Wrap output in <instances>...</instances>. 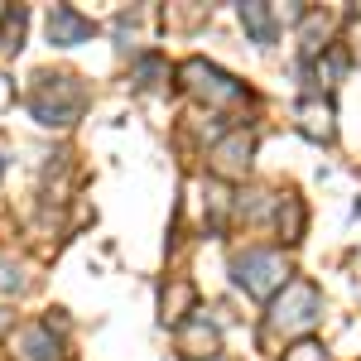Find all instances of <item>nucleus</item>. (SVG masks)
<instances>
[{
  "instance_id": "f257e3e1",
  "label": "nucleus",
  "mask_w": 361,
  "mask_h": 361,
  "mask_svg": "<svg viewBox=\"0 0 361 361\" xmlns=\"http://www.w3.org/2000/svg\"><path fill=\"white\" fill-rule=\"evenodd\" d=\"M82 102L87 92L78 78H68V73H58V78H39V87L29 92V111L39 126H73L78 116H82Z\"/></svg>"
},
{
  "instance_id": "f03ea898",
  "label": "nucleus",
  "mask_w": 361,
  "mask_h": 361,
  "mask_svg": "<svg viewBox=\"0 0 361 361\" xmlns=\"http://www.w3.org/2000/svg\"><path fill=\"white\" fill-rule=\"evenodd\" d=\"M236 284L255 294V299H270L279 284H284V260H279L275 250H246L241 260H236Z\"/></svg>"
},
{
  "instance_id": "7ed1b4c3",
  "label": "nucleus",
  "mask_w": 361,
  "mask_h": 361,
  "mask_svg": "<svg viewBox=\"0 0 361 361\" xmlns=\"http://www.w3.org/2000/svg\"><path fill=\"white\" fill-rule=\"evenodd\" d=\"M183 78H188V87H193L202 102H217V106H222V102H241V97H246L236 78H226L222 68H212V63H197V58L188 63V68H183Z\"/></svg>"
},
{
  "instance_id": "20e7f679",
  "label": "nucleus",
  "mask_w": 361,
  "mask_h": 361,
  "mask_svg": "<svg viewBox=\"0 0 361 361\" xmlns=\"http://www.w3.org/2000/svg\"><path fill=\"white\" fill-rule=\"evenodd\" d=\"M313 318H318V294H313V284H289L284 299H279V308H275V328L299 333Z\"/></svg>"
},
{
  "instance_id": "39448f33",
  "label": "nucleus",
  "mask_w": 361,
  "mask_h": 361,
  "mask_svg": "<svg viewBox=\"0 0 361 361\" xmlns=\"http://www.w3.org/2000/svg\"><path fill=\"white\" fill-rule=\"evenodd\" d=\"M49 39H54L58 49H73V44L92 39V20H82L73 5H54V15H49Z\"/></svg>"
},
{
  "instance_id": "423d86ee",
  "label": "nucleus",
  "mask_w": 361,
  "mask_h": 361,
  "mask_svg": "<svg viewBox=\"0 0 361 361\" xmlns=\"http://www.w3.org/2000/svg\"><path fill=\"white\" fill-rule=\"evenodd\" d=\"M250 164V140L246 135H231L226 145H217V169L222 173H241Z\"/></svg>"
},
{
  "instance_id": "0eeeda50",
  "label": "nucleus",
  "mask_w": 361,
  "mask_h": 361,
  "mask_svg": "<svg viewBox=\"0 0 361 361\" xmlns=\"http://www.w3.org/2000/svg\"><path fill=\"white\" fill-rule=\"evenodd\" d=\"M241 25L255 44H275V25H270V10L265 5H241Z\"/></svg>"
},
{
  "instance_id": "6e6552de",
  "label": "nucleus",
  "mask_w": 361,
  "mask_h": 361,
  "mask_svg": "<svg viewBox=\"0 0 361 361\" xmlns=\"http://www.w3.org/2000/svg\"><path fill=\"white\" fill-rule=\"evenodd\" d=\"M25 361H58V342L49 328H29L25 333Z\"/></svg>"
},
{
  "instance_id": "1a4fd4ad",
  "label": "nucleus",
  "mask_w": 361,
  "mask_h": 361,
  "mask_svg": "<svg viewBox=\"0 0 361 361\" xmlns=\"http://www.w3.org/2000/svg\"><path fill=\"white\" fill-rule=\"evenodd\" d=\"M212 347H217V333L207 328V318H197L193 337H183V352H188V357H212Z\"/></svg>"
},
{
  "instance_id": "9d476101",
  "label": "nucleus",
  "mask_w": 361,
  "mask_h": 361,
  "mask_svg": "<svg viewBox=\"0 0 361 361\" xmlns=\"http://www.w3.org/2000/svg\"><path fill=\"white\" fill-rule=\"evenodd\" d=\"M299 116H304V130L313 140H328V135H333V111H328V106H304Z\"/></svg>"
},
{
  "instance_id": "9b49d317",
  "label": "nucleus",
  "mask_w": 361,
  "mask_h": 361,
  "mask_svg": "<svg viewBox=\"0 0 361 361\" xmlns=\"http://www.w3.org/2000/svg\"><path fill=\"white\" fill-rule=\"evenodd\" d=\"M15 289H20V275L10 265H0V294H15Z\"/></svg>"
},
{
  "instance_id": "f8f14e48",
  "label": "nucleus",
  "mask_w": 361,
  "mask_h": 361,
  "mask_svg": "<svg viewBox=\"0 0 361 361\" xmlns=\"http://www.w3.org/2000/svg\"><path fill=\"white\" fill-rule=\"evenodd\" d=\"M289 361H328V357H323L318 347H294V357H289Z\"/></svg>"
}]
</instances>
